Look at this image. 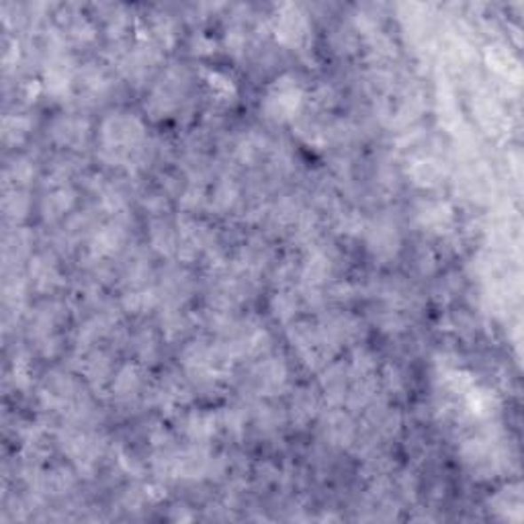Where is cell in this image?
<instances>
[{"label":"cell","instance_id":"1","mask_svg":"<svg viewBox=\"0 0 524 524\" xmlns=\"http://www.w3.org/2000/svg\"><path fill=\"white\" fill-rule=\"evenodd\" d=\"M100 156L109 164L133 166L144 160L147 138L139 117L127 111H115L107 115L99 131Z\"/></svg>","mask_w":524,"mask_h":524},{"label":"cell","instance_id":"2","mask_svg":"<svg viewBox=\"0 0 524 524\" xmlns=\"http://www.w3.org/2000/svg\"><path fill=\"white\" fill-rule=\"evenodd\" d=\"M306 103L304 86L291 74L274 80L262 99V111L274 123H287L301 115Z\"/></svg>","mask_w":524,"mask_h":524},{"label":"cell","instance_id":"3","mask_svg":"<svg viewBox=\"0 0 524 524\" xmlns=\"http://www.w3.org/2000/svg\"><path fill=\"white\" fill-rule=\"evenodd\" d=\"M187 89H189V74H187V70L180 68V66L168 68L164 76L160 78V83L152 89L146 109L152 113V117L171 115L183 103Z\"/></svg>","mask_w":524,"mask_h":524},{"label":"cell","instance_id":"4","mask_svg":"<svg viewBox=\"0 0 524 524\" xmlns=\"http://www.w3.org/2000/svg\"><path fill=\"white\" fill-rule=\"evenodd\" d=\"M289 340H291L301 361L310 369H324L326 365H330L332 354L336 353V348H332L330 342L322 336L318 326L295 324L289 330Z\"/></svg>","mask_w":524,"mask_h":524},{"label":"cell","instance_id":"5","mask_svg":"<svg viewBox=\"0 0 524 524\" xmlns=\"http://www.w3.org/2000/svg\"><path fill=\"white\" fill-rule=\"evenodd\" d=\"M273 33L285 48L301 50L310 39V23L306 12L295 4H283L273 17Z\"/></svg>","mask_w":524,"mask_h":524},{"label":"cell","instance_id":"6","mask_svg":"<svg viewBox=\"0 0 524 524\" xmlns=\"http://www.w3.org/2000/svg\"><path fill=\"white\" fill-rule=\"evenodd\" d=\"M362 234H365L369 252H371L375 258L392 260L398 257L400 246H401V236H400L398 224H395L393 219L379 218V219L369 221Z\"/></svg>","mask_w":524,"mask_h":524},{"label":"cell","instance_id":"7","mask_svg":"<svg viewBox=\"0 0 524 524\" xmlns=\"http://www.w3.org/2000/svg\"><path fill=\"white\" fill-rule=\"evenodd\" d=\"M177 232L180 260H195L201 254H210L213 250V234L203 221L183 218L179 219Z\"/></svg>","mask_w":524,"mask_h":524},{"label":"cell","instance_id":"8","mask_svg":"<svg viewBox=\"0 0 524 524\" xmlns=\"http://www.w3.org/2000/svg\"><path fill=\"white\" fill-rule=\"evenodd\" d=\"M318 330L328 342H330L332 348H338L342 345H351V342L359 340L361 324L359 320L353 318L351 314L336 312V314H328L320 320Z\"/></svg>","mask_w":524,"mask_h":524},{"label":"cell","instance_id":"9","mask_svg":"<svg viewBox=\"0 0 524 524\" xmlns=\"http://www.w3.org/2000/svg\"><path fill=\"white\" fill-rule=\"evenodd\" d=\"M254 387L260 395H277L287 385V365L279 357H262L252 371Z\"/></svg>","mask_w":524,"mask_h":524},{"label":"cell","instance_id":"10","mask_svg":"<svg viewBox=\"0 0 524 524\" xmlns=\"http://www.w3.org/2000/svg\"><path fill=\"white\" fill-rule=\"evenodd\" d=\"M144 367L142 362H130L115 373L111 383V393L119 404H133L144 392Z\"/></svg>","mask_w":524,"mask_h":524},{"label":"cell","instance_id":"11","mask_svg":"<svg viewBox=\"0 0 524 524\" xmlns=\"http://www.w3.org/2000/svg\"><path fill=\"white\" fill-rule=\"evenodd\" d=\"M193 291V281L189 273L183 271V268L168 266L163 279H160L158 295L160 301H164L166 307H180L187 299L191 298Z\"/></svg>","mask_w":524,"mask_h":524},{"label":"cell","instance_id":"12","mask_svg":"<svg viewBox=\"0 0 524 524\" xmlns=\"http://www.w3.org/2000/svg\"><path fill=\"white\" fill-rule=\"evenodd\" d=\"M154 400H156V404L163 412L172 414L189 404L191 389L187 385V381L179 379L177 375H168L154 389Z\"/></svg>","mask_w":524,"mask_h":524},{"label":"cell","instance_id":"13","mask_svg":"<svg viewBox=\"0 0 524 524\" xmlns=\"http://www.w3.org/2000/svg\"><path fill=\"white\" fill-rule=\"evenodd\" d=\"M125 242V230L121 221H111L92 234L91 238V257L103 262L107 258H113L121 250Z\"/></svg>","mask_w":524,"mask_h":524},{"label":"cell","instance_id":"14","mask_svg":"<svg viewBox=\"0 0 524 524\" xmlns=\"http://www.w3.org/2000/svg\"><path fill=\"white\" fill-rule=\"evenodd\" d=\"M322 436H324L328 445L345 449L353 445L357 430H354L351 416L340 412V409H330L322 420Z\"/></svg>","mask_w":524,"mask_h":524},{"label":"cell","instance_id":"15","mask_svg":"<svg viewBox=\"0 0 524 524\" xmlns=\"http://www.w3.org/2000/svg\"><path fill=\"white\" fill-rule=\"evenodd\" d=\"M183 434L189 439V442H199V445H210L211 439L218 434L221 428L219 414L213 412H191L187 414L180 422Z\"/></svg>","mask_w":524,"mask_h":524},{"label":"cell","instance_id":"16","mask_svg":"<svg viewBox=\"0 0 524 524\" xmlns=\"http://www.w3.org/2000/svg\"><path fill=\"white\" fill-rule=\"evenodd\" d=\"M320 385L326 400H330L334 406L345 404L348 392H351V369L348 365H326Z\"/></svg>","mask_w":524,"mask_h":524},{"label":"cell","instance_id":"17","mask_svg":"<svg viewBox=\"0 0 524 524\" xmlns=\"http://www.w3.org/2000/svg\"><path fill=\"white\" fill-rule=\"evenodd\" d=\"M418 221L428 232L445 234L451 230L455 224V211L451 205L445 203V201H430V203L420 205Z\"/></svg>","mask_w":524,"mask_h":524},{"label":"cell","instance_id":"18","mask_svg":"<svg viewBox=\"0 0 524 524\" xmlns=\"http://www.w3.org/2000/svg\"><path fill=\"white\" fill-rule=\"evenodd\" d=\"M84 377L89 379L91 387H95L97 392L113 383V377H115V371H113V362L107 357L105 353H91L89 357L84 359Z\"/></svg>","mask_w":524,"mask_h":524},{"label":"cell","instance_id":"19","mask_svg":"<svg viewBox=\"0 0 524 524\" xmlns=\"http://www.w3.org/2000/svg\"><path fill=\"white\" fill-rule=\"evenodd\" d=\"M74 191L70 187H66L64 183L53 185L52 189L45 193V197L42 201V211L45 219H58L62 215L68 213L74 207Z\"/></svg>","mask_w":524,"mask_h":524},{"label":"cell","instance_id":"20","mask_svg":"<svg viewBox=\"0 0 524 524\" xmlns=\"http://www.w3.org/2000/svg\"><path fill=\"white\" fill-rule=\"evenodd\" d=\"M150 244L154 250L163 257H172L179 254V232L177 226H172L166 219H156L150 230Z\"/></svg>","mask_w":524,"mask_h":524},{"label":"cell","instance_id":"21","mask_svg":"<svg viewBox=\"0 0 524 524\" xmlns=\"http://www.w3.org/2000/svg\"><path fill=\"white\" fill-rule=\"evenodd\" d=\"M31 283L37 291H53L60 285V273L56 262L50 257H36L29 266Z\"/></svg>","mask_w":524,"mask_h":524},{"label":"cell","instance_id":"22","mask_svg":"<svg viewBox=\"0 0 524 524\" xmlns=\"http://www.w3.org/2000/svg\"><path fill=\"white\" fill-rule=\"evenodd\" d=\"M318 409H320L318 395H315L312 389L304 387L293 395L291 406H289V414H291V420L295 422V425L306 426L315 418Z\"/></svg>","mask_w":524,"mask_h":524},{"label":"cell","instance_id":"23","mask_svg":"<svg viewBox=\"0 0 524 524\" xmlns=\"http://www.w3.org/2000/svg\"><path fill=\"white\" fill-rule=\"evenodd\" d=\"M160 304V295H158V289H152V287H130L123 295V307L130 314H136V315H142L152 312L154 307Z\"/></svg>","mask_w":524,"mask_h":524},{"label":"cell","instance_id":"24","mask_svg":"<svg viewBox=\"0 0 524 524\" xmlns=\"http://www.w3.org/2000/svg\"><path fill=\"white\" fill-rule=\"evenodd\" d=\"M86 121L78 117H62L53 125V139L62 146H78L84 142L86 138Z\"/></svg>","mask_w":524,"mask_h":524},{"label":"cell","instance_id":"25","mask_svg":"<svg viewBox=\"0 0 524 524\" xmlns=\"http://www.w3.org/2000/svg\"><path fill=\"white\" fill-rule=\"evenodd\" d=\"M78 83H80V89H83V92H86V95H91V97L105 95V91L109 89V78H107L105 70L97 68V66H89V68H84L83 72H80Z\"/></svg>","mask_w":524,"mask_h":524},{"label":"cell","instance_id":"26","mask_svg":"<svg viewBox=\"0 0 524 524\" xmlns=\"http://www.w3.org/2000/svg\"><path fill=\"white\" fill-rule=\"evenodd\" d=\"M160 326H163V332L168 340H179L189 330V320L180 314V307H166Z\"/></svg>","mask_w":524,"mask_h":524},{"label":"cell","instance_id":"27","mask_svg":"<svg viewBox=\"0 0 524 524\" xmlns=\"http://www.w3.org/2000/svg\"><path fill=\"white\" fill-rule=\"evenodd\" d=\"M299 310V298L291 291H281L271 301V312L281 322H291Z\"/></svg>","mask_w":524,"mask_h":524},{"label":"cell","instance_id":"28","mask_svg":"<svg viewBox=\"0 0 524 524\" xmlns=\"http://www.w3.org/2000/svg\"><path fill=\"white\" fill-rule=\"evenodd\" d=\"M207 86H210L211 95L215 97V100H219V103H227V100L236 97V84H234L232 78L226 76L224 72H211L210 76H207Z\"/></svg>","mask_w":524,"mask_h":524},{"label":"cell","instance_id":"29","mask_svg":"<svg viewBox=\"0 0 524 524\" xmlns=\"http://www.w3.org/2000/svg\"><path fill=\"white\" fill-rule=\"evenodd\" d=\"M133 351H136L139 362H154V359L158 357L160 353V345H158V338L154 336V332L150 330H144L139 332L136 338H133Z\"/></svg>","mask_w":524,"mask_h":524},{"label":"cell","instance_id":"30","mask_svg":"<svg viewBox=\"0 0 524 524\" xmlns=\"http://www.w3.org/2000/svg\"><path fill=\"white\" fill-rule=\"evenodd\" d=\"M238 197H240L238 187L234 183H230V180H226V183L218 185V189H215L213 205L218 207L219 211H227V210H232L234 205H236Z\"/></svg>","mask_w":524,"mask_h":524},{"label":"cell","instance_id":"31","mask_svg":"<svg viewBox=\"0 0 524 524\" xmlns=\"http://www.w3.org/2000/svg\"><path fill=\"white\" fill-rule=\"evenodd\" d=\"M29 130V121L25 117H6L4 121V139L6 142H21L23 136Z\"/></svg>","mask_w":524,"mask_h":524},{"label":"cell","instance_id":"32","mask_svg":"<svg viewBox=\"0 0 524 524\" xmlns=\"http://www.w3.org/2000/svg\"><path fill=\"white\" fill-rule=\"evenodd\" d=\"M488 455H489L488 447H477V457H488ZM469 461H472L473 465H475V463H477V465H492V461H489V459H475V451L469 455Z\"/></svg>","mask_w":524,"mask_h":524}]
</instances>
